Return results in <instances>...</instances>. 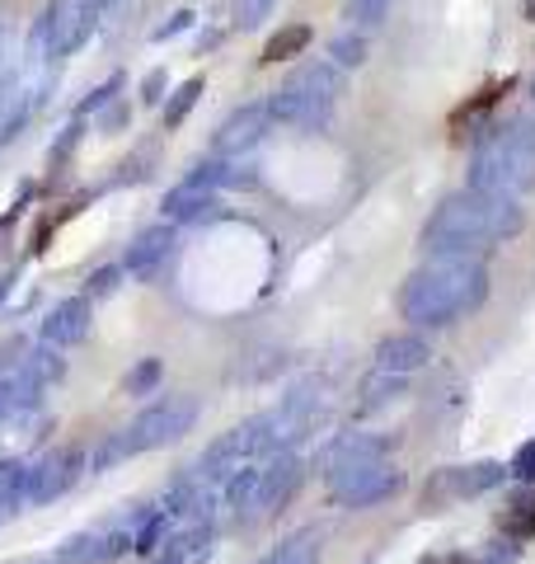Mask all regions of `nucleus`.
Segmentation results:
<instances>
[{
	"label": "nucleus",
	"instance_id": "1",
	"mask_svg": "<svg viewBox=\"0 0 535 564\" xmlns=\"http://www.w3.org/2000/svg\"><path fill=\"white\" fill-rule=\"evenodd\" d=\"M489 302V269L479 254H427L400 288V315L418 329H446Z\"/></svg>",
	"mask_w": 535,
	"mask_h": 564
},
{
	"label": "nucleus",
	"instance_id": "2",
	"mask_svg": "<svg viewBox=\"0 0 535 564\" xmlns=\"http://www.w3.org/2000/svg\"><path fill=\"white\" fill-rule=\"evenodd\" d=\"M522 226H526L522 198L460 188L451 198H441V207L423 221L418 245L423 254H484L493 245L522 236Z\"/></svg>",
	"mask_w": 535,
	"mask_h": 564
},
{
	"label": "nucleus",
	"instance_id": "3",
	"mask_svg": "<svg viewBox=\"0 0 535 564\" xmlns=\"http://www.w3.org/2000/svg\"><path fill=\"white\" fill-rule=\"evenodd\" d=\"M466 188L498 193V198H522L535 188V118H516L507 128H498L470 155Z\"/></svg>",
	"mask_w": 535,
	"mask_h": 564
},
{
	"label": "nucleus",
	"instance_id": "4",
	"mask_svg": "<svg viewBox=\"0 0 535 564\" xmlns=\"http://www.w3.org/2000/svg\"><path fill=\"white\" fill-rule=\"evenodd\" d=\"M338 95H343V70H338L329 57L306 62L268 95V113H273V122H282V128L319 132L334 118Z\"/></svg>",
	"mask_w": 535,
	"mask_h": 564
},
{
	"label": "nucleus",
	"instance_id": "5",
	"mask_svg": "<svg viewBox=\"0 0 535 564\" xmlns=\"http://www.w3.org/2000/svg\"><path fill=\"white\" fill-rule=\"evenodd\" d=\"M198 414H203L198 395H160V400H151L146 410L128 423V429L118 433V443H122V452H128V462H132V456L160 452V447L178 443L184 433H193Z\"/></svg>",
	"mask_w": 535,
	"mask_h": 564
},
{
	"label": "nucleus",
	"instance_id": "6",
	"mask_svg": "<svg viewBox=\"0 0 535 564\" xmlns=\"http://www.w3.org/2000/svg\"><path fill=\"white\" fill-rule=\"evenodd\" d=\"M99 10L89 0H47L43 14L33 20V57H70L95 29Z\"/></svg>",
	"mask_w": 535,
	"mask_h": 564
},
{
	"label": "nucleus",
	"instance_id": "7",
	"mask_svg": "<svg viewBox=\"0 0 535 564\" xmlns=\"http://www.w3.org/2000/svg\"><path fill=\"white\" fill-rule=\"evenodd\" d=\"M329 480V494L343 508H376L385 499H395V494L404 489V475L395 470L381 456V462H352V466H334L325 470Z\"/></svg>",
	"mask_w": 535,
	"mask_h": 564
},
{
	"label": "nucleus",
	"instance_id": "8",
	"mask_svg": "<svg viewBox=\"0 0 535 564\" xmlns=\"http://www.w3.org/2000/svg\"><path fill=\"white\" fill-rule=\"evenodd\" d=\"M507 480V466L498 462H474V466H446L433 470L423 485V508H451V503H466L474 494H489Z\"/></svg>",
	"mask_w": 535,
	"mask_h": 564
},
{
	"label": "nucleus",
	"instance_id": "9",
	"mask_svg": "<svg viewBox=\"0 0 535 564\" xmlns=\"http://www.w3.org/2000/svg\"><path fill=\"white\" fill-rule=\"evenodd\" d=\"M89 466V456L80 447H62V452H47L39 466H29V489H24V503H52L70 494L80 485V475Z\"/></svg>",
	"mask_w": 535,
	"mask_h": 564
},
{
	"label": "nucleus",
	"instance_id": "10",
	"mask_svg": "<svg viewBox=\"0 0 535 564\" xmlns=\"http://www.w3.org/2000/svg\"><path fill=\"white\" fill-rule=\"evenodd\" d=\"M217 193H221V161H207L188 174V180H178L170 193H165V221H193V217H203V212L217 203Z\"/></svg>",
	"mask_w": 535,
	"mask_h": 564
},
{
	"label": "nucleus",
	"instance_id": "11",
	"mask_svg": "<svg viewBox=\"0 0 535 564\" xmlns=\"http://www.w3.org/2000/svg\"><path fill=\"white\" fill-rule=\"evenodd\" d=\"M301 480H306V466H301V456L273 452V456H268V466L259 470V489H254V503H249V513H259V518L263 513H277V508L301 489Z\"/></svg>",
	"mask_w": 535,
	"mask_h": 564
},
{
	"label": "nucleus",
	"instance_id": "12",
	"mask_svg": "<svg viewBox=\"0 0 535 564\" xmlns=\"http://www.w3.org/2000/svg\"><path fill=\"white\" fill-rule=\"evenodd\" d=\"M273 128V113H268V99H254V104H240L221 128H217V155H244L254 151L263 132Z\"/></svg>",
	"mask_w": 535,
	"mask_h": 564
},
{
	"label": "nucleus",
	"instance_id": "13",
	"mask_svg": "<svg viewBox=\"0 0 535 564\" xmlns=\"http://www.w3.org/2000/svg\"><path fill=\"white\" fill-rule=\"evenodd\" d=\"M170 250H174V226L170 221L146 226V231L128 245V254H122V273H132L137 282H151L160 269H165Z\"/></svg>",
	"mask_w": 535,
	"mask_h": 564
},
{
	"label": "nucleus",
	"instance_id": "14",
	"mask_svg": "<svg viewBox=\"0 0 535 564\" xmlns=\"http://www.w3.org/2000/svg\"><path fill=\"white\" fill-rule=\"evenodd\" d=\"M89 334V296H66V302H57L47 311L43 321V344L52 348H70L80 344Z\"/></svg>",
	"mask_w": 535,
	"mask_h": 564
},
{
	"label": "nucleus",
	"instance_id": "15",
	"mask_svg": "<svg viewBox=\"0 0 535 564\" xmlns=\"http://www.w3.org/2000/svg\"><path fill=\"white\" fill-rule=\"evenodd\" d=\"M427 358H433V348H427L423 334H390L376 348V372L408 377V372H418V367H427Z\"/></svg>",
	"mask_w": 535,
	"mask_h": 564
},
{
	"label": "nucleus",
	"instance_id": "16",
	"mask_svg": "<svg viewBox=\"0 0 535 564\" xmlns=\"http://www.w3.org/2000/svg\"><path fill=\"white\" fill-rule=\"evenodd\" d=\"M390 452L385 437H371V433H348V437H338V443L329 447L325 456V466H352V462H381V456Z\"/></svg>",
	"mask_w": 535,
	"mask_h": 564
},
{
	"label": "nucleus",
	"instance_id": "17",
	"mask_svg": "<svg viewBox=\"0 0 535 564\" xmlns=\"http://www.w3.org/2000/svg\"><path fill=\"white\" fill-rule=\"evenodd\" d=\"M319 551H325V532H319V527H306V532L287 536L273 555H263L259 564H319Z\"/></svg>",
	"mask_w": 535,
	"mask_h": 564
},
{
	"label": "nucleus",
	"instance_id": "18",
	"mask_svg": "<svg viewBox=\"0 0 535 564\" xmlns=\"http://www.w3.org/2000/svg\"><path fill=\"white\" fill-rule=\"evenodd\" d=\"M367 52H371V43H367V33L357 24H348L343 33H334V39H329V62L338 70H357L367 62Z\"/></svg>",
	"mask_w": 535,
	"mask_h": 564
},
{
	"label": "nucleus",
	"instance_id": "19",
	"mask_svg": "<svg viewBox=\"0 0 535 564\" xmlns=\"http://www.w3.org/2000/svg\"><path fill=\"white\" fill-rule=\"evenodd\" d=\"M20 372H24L29 381H39L43 391H47V386H52V381H62V372H66V362H62V348L43 344V348L24 352V358H20Z\"/></svg>",
	"mask_w": 535,
	"mask_h": 564
},
{
	"label": "nucleus",
	"instance_id": "20",
	"mask_svg": "<svg viewBox=\"0 0 535 564\" xmlns=\"http://www.w3.org/2000/svg\"><path fill=\"white\" fill-rule=\"evenodd\" d=\"M259 470L263 466H254V462H249V466H240L236 475H226V489H221V503L230 508V513H249V503H254V489H259Z\"/></svg>",
	"mask_w": 535,
	"mask_h": 564
},
{
	"label": "nucleus",
	"instance_id": "21",
	"mask_svg": "<svg viewBox=\"0 0 535 564\" xmlns=\"http://www.w3.org/2000/svg\"><path fill=\"white\" fill-rule=\"evenodd\" d=\"M310 24H287V29H277L273 39H268V47H263V62H292V57H301V52L310 47Z\"/></svg>",
	"mask_w": 535,
	"mask_h": 564
},
{
	"label": "nucleus",
	"instance_id": "22",
	"mask_svg": "<svg viewBox=\"0 0 535 564\" xmlns=\"http://www.w3.org/2000/svg\"><path fill=\"white\" fill-rule=\"evenodd\" d=\"M165 532H170V513L165 508H151V513L141 518V532H132V551L137 555H155L160 545H165Z\"/></svg>",
	"mask_w": 535,
	"mask_h": 564
},
{
	"label": "nucleus",
	"instance_id": "23",
	"mask_svg": "<svg viewBox=\"0 0 535 564\" xmlns=\"http://www.w3.org/2000/svg\"><path fill=\"white\" fill-rule=\"evenodd\" d=\"M203 76H188L178 90L165 99V128H184V118L193 113V104H198V95H203Z\"/></svg>",
	"mask_w": 535,
	"mask_h": 564
},
{
	"label": "nucleus",
	"instance_id": "24",
	"mask_svg": "<svg viewBox=\"0 0 535 564\" xmlns=\"http://www.w3.org/2000/svg\"><path fill=\"white\" fill-rule=\"evenodd\" d=\"M390 6H395V0H348V6H343V20L357 24V29H376L385 14H390Z\"/></svg>",
	"mask_w": 535,
	"mask_h": 564
},
{
	"label": "nucleus",
	"instance_id": "25",
	"mask_svg": "<svg viewBox=\"0 0 535 564\" xmlns=\"http://www.w3.org/2000/svg\"><path fill=\"white\" fill-rule=\"evenodd\" d=\"M160 377H165V362H160V358H141L122 386H128V395H151L160 386Z\"/></svg>",
	"mask_w": 535,
	"mask_h": 564
},
{
	"label": "nucleus",
	"instance_id": "26",
	"mask_svg": "<svg viewBox=\"0 0 535 564\" xmlns=\"http://www.w3.org/2000/svg\"><path fill=\"white\" fill-rule=\"evenodd\" d=\"M277 0H236V29H259Z\"/></svg>",
	"mask_w": 535,
	"mask_h": 564
},
{
	"label": "nucleus",
	"instance_id": "27",
	"mask_svg": "<svg viewBox=\"0 0 535 564\" xmlns=\"http://www.w3.org/2000/svg\"><path fill=\"white\" fill-rule=\"evenodd\" d=\"M128 551H132V532H128V527H118V532L99 536V545H95V564L118 560V555H128Z\"/></svg>",
	"mask_w": 535,
	"mask_h": 564
},
{
	"label": "nucleus",
	"instance_id": "28",
	"mask_svg": "<svg viewBox=\"0 0 535 564\" xmlns=\"http://www.w3.org/2000/svg\"><path fill=\"white\" fill-rule=\"evenodd\" d=\"M507 475H512V480H522V485H535V437H526V443L516 447Z\"/></svg>",
	"mask_w": 535,
	"mask_h": 564
},
{
	"label": "nucleus",
	"instance_id": "29",
	"mask_svg": "<svg viewBox=\"0 0 535 564\" xmlns=\"http://www.w3.org/2000/svg\"><path fill=\"white\" fill-rule=\"evenodd\" d=\"M29 489V466L24 462H0V494H24Z\"/></svg>",
	"mask_w": 535,
	"mask_h": 564
},
{
	"label": "nucleus",
	"instance_id": "30",
	"mask_svg": "<svg viewBox=\"0 0 535 564\" xmlns=\"http://www.w3.org/2000/svg\"><path fill=\"white\" fill-rule=\"evenodd\" d=\"M118 85H122V76H109V80H103V85H99V90H89V99H80V109H76V113L85 118V113H95V109H103V104H113V95H118Z\"/></svg>",
	"mask_w": 535,
	"mask_h": 564
},
{
	"label": "nucleus",
	"instance_id": "31",
	"mask_svg": "<svg viewBox=\"0 0 535 564\" xmlns=\"http://www.w3.org/2000/svg\"><path fill=\"white\" fill-rule=\"evenodd\" d=\"M507 527H512V532H526V527H535V494H522V499L512 503Z\"/></svg>",
	"mask_w": 535,
	"mask_h": 564
},
{
	"label": "nucleus",
	"instance_id": "32",
	"mask_svg": "<svg viewBox=\"0 0 535 564\" xmlns=\"http://www.w3.org/2000/svg\"><path fill=\"white\" fill-rule=\"evenodd\" d=\"M118 278H122V269H99V273H89V292H85V296H109V292L118 288Z\"/></svg>",
	"mask_w": 535,
	"mask_h": 564
},
{
	"label": "nucleus",
	"instance_id": "33",
	"mask_svg": "<svg viewBox=\"0 0 535 564\" xmlns=\"http://www.w3.org/2000/svg\"><path fill=\"white\" fill-rule=\"evenodd\" d=\"M184 29H193V10H178V14H170V24H160L155 29V43H165V39H178Z\"/></svg>",
	"mask_w": 535,
	"mask_h": 564
},
{
	"label": "nucleus",
	"instance_id": "34",
	"mask_svg": "<svg viewBox=\"0 0 535 564\" xmlns=\"http://www.w3.org/2000/svg\"><path fill=\"white\" fill-rule=\"evenodd\" d=\"M160 99H165V70H151L141 80V104H160Z\"/></svg>",
	"mask_w": 535,
	"mask_h": 564
},
{
	"label": "nucleus",
	"instance_id": "35",
	"mask_svg": "<svg viewBox=\"0 0 535 564\" xmlns=\"http://www.w3.org/2000/svg\"><path fill=\"white\" fill-rule=\"evenodd\" d=\"M20 508H24V494H0V527L10 518H20Z\"/></svg>",
	"mask_w": 535,
	"mask_h": 564
},
{
	"label": "nucleus",
	"instance_id": "36",
	"mask_svg": "<svg viewBox=\"0 0 535 564\" xmlns=\"http://www.w3.org/2000/svg\"><path fill=\"white\" fill-rule=\"evenodd\" d=\"M89 6H95V10L103 14V10H113V6H118V0H89Z\"/></svg>",
	"mask_w": 535,
	"mask_h": 564
},
{
	"label": "nucleus",
	"instance_id": "37",
	"mask_svg": "<svg viewBox=\"0 0 535 564\" xmlns=\"http://www.w3.org/2000/svg\"><path fill=\"white\" fill-rule=\"evenodd\" d=\"M522 10H526V20L535 24V0H522Z\"/></svg>",
	"mask_w": 535,
	"mask_h": 564
}]
</instances>
